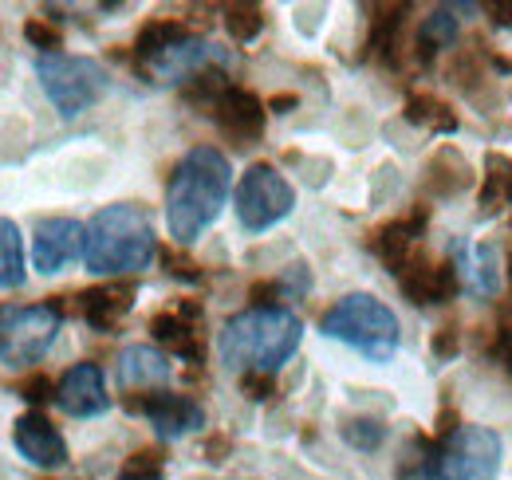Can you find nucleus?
<instances>
[{
    "mask_svg": "<svg viewBox=\"0 0 512 480\" xmlns=\"http://www.w3.org/2000/svg\"><path fill=\"white\" fill-rule=\"evenodd\" d=\"M233 189L229 158L213 146H193L190 154L174 166L166 185V225L178 244H193L201 237L217 213L225 209Z\"/></svg>",
    "mask_w": 512,
    "mask_h": 480,
    "instance_id": "f257e3e1",
    "label": "nucleus"
},
{
    "mask_svg": "<svg viewBox=\"0 0 512 480\" xmlns=\"http://www.w3.org/2000/svg\"><path fill=\"white\" fill-rule=\"evenodd\" d=\"M304 323L284 307H249L221 331V359L241 374H272L296 355Z\"/></svg>",
    "mask_w": 512,
    "mask_h": 480,
    "instance_id": "f03ea898",
    "label": "nucleus"
},
{
    "mask_svg": "<svg viewBox=\"0 0 512 480\" xmlns=\"http://www.w3.org/2000/svg\"><path fill=\"white\" fill-rule=\"evenodd\" d=\"M158 252L154 225L142 205H107L91 217L87 240H83V264L99 276H127L150 268Z\"/></svg>",
    "mask_w": 512,
    "mask_h": 480,
    "instance_id": "7ed1b4c3",
    "label": "nucleus"
},
{
    "mask_svg": "<svg viewBox=\"0 0 512 480\" xmlns=\"http://www.w3.org/2000/svg\"><path fill=\"white\" fill-rule=\"evenodd\" d=\"M323 335L355 347L371 362H390L398 351V315L379 296L351 292L335 307H327L320 319Z\"/></svg>",
    "mask_w": 512,
    "mask_h": 480,
    "instance_id": "20e7f679",
    "label": "nucleus"
},
{
    "mask_svg": "<svg viewBox=\"0 0 512 480\" xmlns=\"http://www.w3.org/2000/svg\"><path fill=\"white\" fill-rule=\"evenodd\" d=\"M36 75H40L44 95L52 99V107L64 119H75V115L91 111L107 95V71H103V63L91 60V56H64V52L40 56L36 60Z\"/></svg>",
    "mask_w": 512,
    "mask_h": 480,
    "instance_id": "39448f33",
    "label": "nucleus"
},
{
    "mask_svg": "<svg viewBox=\"0 0 512 480\" xmlns=\"http://www.w3.org/2000/svg\"><path fill=\"white\" fill-rule=\"evenodd\" d=\"M56 335H60V307L56 303L0 307V362L32 366L48 355Z\"/></svg>",
    "mask_w": 512,
    "mask_h": 480,
    "instance_id": "423d86ee",
    "label": "nucleus"
},
{
    "mask_svg": "<svg viewBox=\"0 0 512 480\" xmlns=\"http://www.w3.org/2000/svg\"><path fill=\"white\" fill-rule=\"evenodd\" d=\"M501 473V437L485 425H457L434 453L430 480H497Z\"/></svg>",
    "mask_w": 512,
    "mask_h": 480,
    "instance_id": "0eeeda50",
    "label": "nucleus"
},
{
    "mask_svg": "<svg viewBox=\"0 0 512 480\" xmlns=\"http://www.w3.org/2000/svg\"><path fill=\"white\" fill-rule=\"evenodd\" d=\"M296 205V189L288 185V178L268 166V162H256L241 174L237 185V221L241 229L249 233H264L272 225H280Z\"/></svg>",
    "mask_w": 512,
    "mask_h": 480,
    "instance_id": "6e6552de",
    "label": "nucleus"
},
{
    "mask_svg": "<svg viewBox=\"0 0 512 480\" xmlns=\"http://www.w3.org/2000/svg\"><path fill=\"white\" fill-rule=\"evenodd\" d=\"M83 240L87 229L71 217H48L36 225V237H32V264L40 276H56L64 264H71L75 256H83Z\"/></svg>",
    "mask_w": 512,
    "mask_h": 480,
    "instance_id": "1a4fd4ad",
    "label": "nucleus"
},
{
    "mask_svg": "<svg viewBox=\"0 0 512 480\" xmlns=\"http://www.w3.org/2000/svg\"><path fill=\"white\" fill-rule=\"evenodd\" d=\"M56 402H60V410L71 414V418H95V414H103L111 406L103 370L95 362H75L64 378H60V386H56Z\"/></svg>",
    "mask_w": 512,
    "mask_h": 480,
    "instance_id": "9d476101",
    "label": "nucleus"
},
{
    "mask_svg": "<svg viewBox=\"0 0 512 480\" xmlns=\"http://www.w3.org/2000/svg\"><path fill=\"white\" fill-rule=\"evenodd\" d=\"M130 410H138L162 437H182V433H193V429L205 425V410L193 398L170 394V390H154V394L130 402Z\"/></svg>",
    "mask_w": 512,
    "mask_h": 480,
    "instance_id": "9b49d317",
    "label": "nucleus"
},
{
    "mask_svg": "<svg viewBox=\"0 0 512 480\" xmlns=\"http://www.w3.org/2000/svg\"><path fill=\"white\" fill-rule=\"evenodd\" d=\"M12 441H16L20 457H28V461L40 465V469H60V465L67 461L64 433L44 418V414H36V410L16 418V425H12Z\"/></svg>",
    "mask_w": 512,
    "mask_h": 480,
    "instance_id": "f8f14e48",
    "label": "nucleus"
},
{
    "mask_svg": "<svg viewBox=\"0 0 512 480\" xmlns=\"http://www.w3.org/2000/svg\"><path fill=\"white\" fill-rule=\"evenodd\" d=\"M213 119L237 146H253L264 130V103L245 87H229L221 95V103L213 107Z\"/></svg>",
    "mask_w": 512,
    "mask_h": 480,
    "instance_id": "ddd939ff",
    "label": "nucleus"
},
{
    "mask_svg": "<svg viewBox=\"0 0 512 480\" xmlns=\"http://www.w3.org/2000/svg\"><path fill=\"white\" fill-rule=\"evenodd\" d=\"M422 229H426V205H418L410 217L390 221V225H383V229L375 233V248H379V256L390 264V272H398V268L418 252L414 240L422 237Z\"/></svg>",
    "mask_w": 512,
    "mask_h": 480,
    "instance_id": "4468645a",
    "label": "nucleus"
},
{
    "mask_svg": "<svg viewBox=\"0 0 512 480\" xmlns=\"http://www.w3.org/2000/svg\"><path fill=\"white\" fill-rule=\"evenodd\" d=\"M166 378H170V359L158 347L134 343L119 355V382L127 390H150V386H162Z\"/></svg>",
    "mask_w": 512,
    "mask_h": 480,
    "instance_id": "2eb2a0df",
    "label": "nucleus"
},
{
    "mask_svg": "<svg viewBox=\"0 0 512 480\" xmlns=\"http://www.w3.org/2000/svg\"><path fill=\"white\" fill-rule=\"evenodd\" d=\"M134 303V288L130 284H111V288H91L79 296V315L95 327V331H111Z\"/></svg>",
    "mask_w": 512,
    "mask_h": 480,
    "instance_id": "dca6fc26",
    "label": "nucleus"
},
{
    "mask_svg": "<svg viewBox=\"0 0 512 480\" xmlns=\"http://www.w3.org/2000/svg\"><path fill=\"white\" fill-rule=\"evenodd\" d=\"M150 331H154V339L166 343L174 355H182V359H190V362H201V343H197V335H193V323L190 319H182L178 311H162V315H154Z\"/></svg>",
    "mask_w": 512,
    "mask_h": 480,
    "instance_id": "f3484780",
    "label": "nucleus"
},
{
    "mask_svg": "<svg viewBox=\"0 0 512 480\" xmlns=\"http://www.w3.org/2000/svg\"><path fill=\"white\" fill-rule=\"evenodd\" d=\"M457 44V16L449 8H434L422 28H418V56L422 60H434V52L442 48H453Z\"/></svg>",
    "mask_w": 512,
    "mask_h": 480,
    "instance_id": "a211bd4d",
    "label": "nucleus"
},
{
    "mask_svg": "<svg viewBox=\"0 0 512 480\" xmlns=\"http://www.w3.org/2000/svg\"><path fill=\"white\" fill-rule=\"evenodd\" d=\"M24 284V244L16 221L0 217V288H20Z\"/></svg>",
    "mask_w": 512,
    "mask_h": 480,
    "instance_id": "6ab92c4d",
    "label": "nucleus"
},
{
    "mask_svg": "<svg viewBox=\"0 0 512 480\" xmlns=\"http://www.w3.org/2000/svg\"><path fill=\"white\" fill-rule=\"evenodd\" d=\"M178 40H186V28H182L178 20H150V24L138 32L134 52L146 63V60H154V56H162V52H166L170 44H178Z\"/></svg>",
    "mask_w": 512,
    "mask_h": 480,
    "instance_id": "aec40b11",
    "label": "nucleus"
},
{
    "mask_svg": "<svg viewBox=\"0 0 512 480\" xmlns=\"http://www.w3.org/2000/svg\"><path fill=\"white\" fill-rule=\"evenodd\" d=\"M489 178H485V193L481 205L485 209H501L505 201H512V162L505 154H489Z\"/></svg>",
    "mask_w": 512,
    "mask_h": 480,
    "instance_id": "412c9836",
    "label": "nucleus"
},
{
    "mask_svg": "<svg viewBox=\"0 0 512 480\" xmlns=\"http://www.w3.org/2000/svg\"><path fill=\"white\" fill-rule=\"evenodd\" d=\"M406 119L414 122V126H430V130H453L457 126L453 111H449L442 99H434V95H410Z\"/></svg>",
    "mask_w": 512,
    "mask_h": 480,
    "instance_id": "4be33fe9",
    "label": "nucleus"
},
{
    "mask_svg": "<svg viewBox=\"0 0 512 480\" xmlns=\"http://www.w3.org/2000/svg\"><path fill=\"white\" fill-rule=\"evenodd\" d=\"M260 28H264V8H256V4H229V8H225V32H229L237 44L256 40Z\"/></svg>",
    "mask_w": 512,
    "mask_h": 480,
    "instance_id": "5701e85b",
    "label": "nucleus"
},
{
    "mask_svg": "<svg viewBox=\"0 0 512 480\" xmlns=\"http://www.w3.org/2000/svg\"><path fill=\"white\" fill-rule=\"evenodd\" d=\"M343 437L355 445V449H379L383 445V425L367 418H355L343 425Z\"/></svg>",
    "mask_w": 512,
    "mask_h": 480,
    "instance_id": "b1692460",
    "label": "nucleus"
},
{
    "mask_svg": "<svg viewBox=\"0 0 512 480\" xmlns=\"http://www.w3.org/2000/svg\"><path fill=\"white\" fill-rule=\"evenodd\" d=\"M24 40H28L32 48H40L44 56H56V52L64 48V36H60L52 24H44V20H28V24H24Z\"/></svg>",
    "mask_w": 512,
    "mask_h": 480,
    "instance_id": "393cba45",
    "label": "nucleus"
},
{
    "mask_svg": "<svg viewBox=\"0 0 512 480\" xmlns=\"http://www.w3.org/2000/svg\"><path fill=\"white\" fill-rule=\"evenodd\" d=\"M16 390H20V398H28V402H48V398H56V386H52L48 374H28Z\"/></svg>",
    "mask_w": 512,
    "mask_h": 480,
    "instance_id": "a878e982",
    "label": "nucleus"
},
{
    "mask_svg": "<svg viewBox=\"0 0 512 480\" xmlns=\"http://www.w3.org/2000/svg\"><path fill=\"white\" fill-rule=\"evenodd\" d=\"M241 390H245L253 402H264V398H272L276 382H272V374H241Z\"/></svg>",
    "mask_w": 512,
    "mask_h": 480,
    "instance_id": "bb28decb",
    "label": "nucleus"
},
{
    "mask_svg": "<svg viewBox=\"0 0 512 480\" xmlns=\"http://www.w3.org/2000/svg\"><path fill=\"white\" fill-rule=\"evenodd\" d=\"M457 335H461L457 327H442L438 331V339H434V355L438 359H453L457 355Z\"/></svg>",
    "mask_w": 512,
    "mask_h": 480,
    "instance_id": "cd10ccee",
    "label": "nucleus"
},
{
    "mask_svg": "<svg viewBox=\"0 0 512 480\" xmlns=\"http://www.w3.org/2000/svg\"><path fill=\"white\" fill-rule=\"evenodd\" d=\"M162 260H166V268L174 272V276H186V280H197V268H193L186 256H174V252H162Z\"/></svg>",
    "mask_w": 512,
    "mask_h": 480,
    "instance_id": "c85d7f7f",
    "label": "nucleus"
},
{
    "mask_svg": "<svg viewBox=\"0 0 512 480\" xmlns=\"http://www.w3.org/2000/svg\"><path fill=\"white\" fill-rule=\"evenodd\" d=\"M489 12H493V20H497V24H512V4H493Z\"/></svg>",
    "mask_w": 512,
    "mask_h": 480,
    "instance_id": "c756f323",
    "label": "nucleus"
},
{
    "mask_svg": "<svg viewBox=\"0 0 512 480\" xmlns=\"http://www.w3.org/2000/svg\"><path fill=\"white\" fill-rule=\"evenodd\" d=\"M268 107H272V111H288V107H296V99H292V95H276Z\"/></svg>",
    "mask_w": 512,
    "mask_h": 480,
    "instance_id": "7c9ffc66",
    "label": "nucleus"
},
{
    "mask_svg": "<svg viewBox=\"0 0 512 480\" xmlns=\"http://www.w3.org/2000/svg\"><path fill=\"white\" fill-rule=\"evenodd\" d=\"M119 480H162V473H130V469H127Z\"/></svg>",
    "mask_w": 512,
    "mask_h": 480,
    "instance_id": "2f4dec72",
    "label": "nucleus"
}]
</instances>
